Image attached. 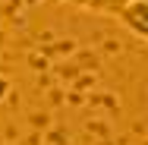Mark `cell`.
<instances>
[{
    "instance_id": "obj_3",
    "label": "cell",
    "mask_w": 148,
    "mask_h": 145,
    "mask_svg": "<svg viewBox=\"0 0 148 145\" xmlns=\"http://www.w3.org/2000/svg\"><path fill=\"white\" fill-rule=\"evenodd\" d=\"M126 3H132V0H126Z\"/></svg>"
},
{
    "instance_id": "obj_1",
    "label": "cell",
    "mask_w": 148,
    "mask_h": 145,
    "mask_svg": "<svg viewBox=\"0 0 148 145\" xmlns=\"http://www.w3.org/2000/svg\"><path fill=\"white\" fill-rule=\"evenodd\" d=\"M114 19H117L123 29H129L136 38L148 41V0H132V3H126Z\"/></svg>"
},
{
    "instance_id": "obj_2",
    "label": "cell",
    "mask_w": 148,
    "mask_h": 145,
    "mask_svg": "<svg viewBox=\"0 0 148 145\" xmlns=\"http://www.w3.org/2000/svg\"><path fill=\"white\" fill-rule=\"evenodd\" d=\"M69 6H79L85 13H98V16H117L126 6V0H63Z\"/></svg>"
}]
</instances>
